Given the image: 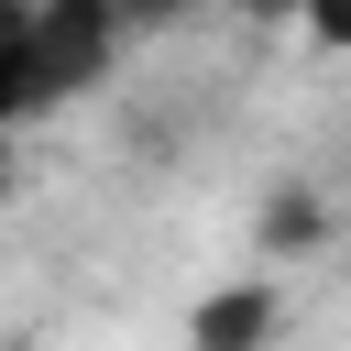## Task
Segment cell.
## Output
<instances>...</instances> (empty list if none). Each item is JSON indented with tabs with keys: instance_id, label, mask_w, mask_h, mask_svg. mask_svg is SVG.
Instances as JSON below:
<instances>
[{
	"instance_id": "1",
	"label": "cell",
	"mask_w": 351,
	"mask_h": 351,
	"mask_svg": "<svg viewBox=\"0 0 351 351\" xmlns=\"http://www.w3.org/2000/svg\"><path fill=\"white\" fill-rule=\"evenodd\" d=\"M121 55V11L110 0H33L22 22V88H11V121H44L66 110L77 88H99Z\"/></svg>"
},
{
	"instance_id": "5",
	"label": "cell",
	"mask_w": 351,
	"mask_h": 351,
	"mask_svg": "<svg viewBox=\"0 0 351 351\" xmlns=\"http://www.w3.org/2000/svg\"><path fill=\"white\" fill-rule=\"evenodd\" d=\"M296 22H307L329 55H351V0H296Z\"/></svg>"
},
{
	"instance_id": "7",
	"label": "cell",
	"mask_w": 351,
	"mask_h": 351,
	"mask_svg": "<svg viewBox=\"0 0 351 351\" xmlns=\"http://www.w3.org/2000/svg\"><path fill=\"white\" fill-rule=\"evenodd\" d=\"M230 11H252V22H296V0H230Z\"/></svg>"
},
{
	"instance_id": "2",
	"label": "cell",
	"mask_w": 351,
	"mask_h": 351,
	"mask_svg": "<svg viewBox=\"0 0 351 351\" xmlns=\"http://www.w3.org/2000/svg\"><path fill=\"white\" fill-rule=\"evenodd\" d=\"M274 329H285V296H274L263 274H241V285H208V296H197L186 351H263Z\"/></svg>"
},
{
	"instance_id": "6",
	"label": "cell",
	"mask_w": 351,
	"mask_h": 351,
	"mask_svg": "<svg viewBox=\"0 0 351 351\" xmlns=\"http://www.w3.org/2000/svg\"><path fill=\"white\" fill-rule=\"evenodd\" d=\"M121 11V33H143V22H176V11H197V0H110Z\"/></svg>"
},
{
	"instance_id": "8",
	"label": "cell",
	"mask_w": 351,
	"mask_h": 351,
	"mask_svg": "<svg viewBox=\"0 0 351 351\" xmlns=\"http://www.w3.org/2000/svg\"><path fill=\"white\" fill-rule=\"evenodd\" d=\"M11 186H22V143L0 132V197H11Z\"/></svg>"
},
{
	"instance_id": "4",
	"label": "cell",
	"mask_w": 351,
	"mask_h": 351,
	"mask_svg": "<svg viewBox=\"0 0 351 351\" xmlns=\"http://www.w3.org/2000/svg\"><path fill=\"white\" fill-rule=\"evenodd\" d=\"M22 22H33V0H0V132H22V121H11V88H22Z\"/></svg>"
},
{
	"instance_id": "3",
	"label": "cell",
	"mask_w": 351,
	"mask_h": 351,
	"mask_svg": "<svg viewBox=\"0 0 351 351\" xmlns=\"http://www.w3.org/2000/svg\"><path fill=\"white\" fill-rule=\"evenodd\" d=\"M318 230H329V219H318L307 186H274V197H263V252H307Z\"/></svg>"
}]
</instances>
